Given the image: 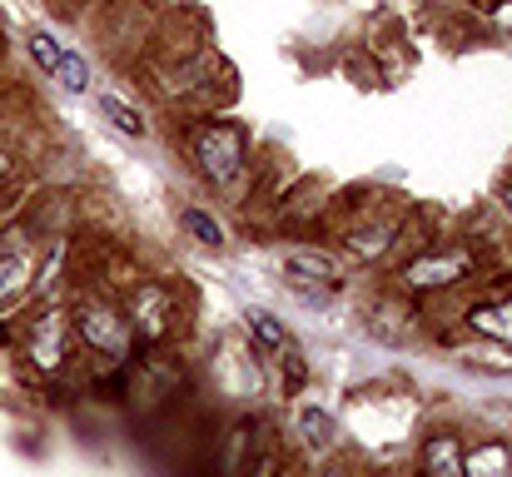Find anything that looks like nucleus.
I'll use <instances>...</instances> for the list:
<instances>
[{"label": "nucleus", "instance_id": "a211bd4d", "mask_svg": "<svg viewBox=\"0 0 512 477\" xmlns=\"http://www.w3.org/2000/svg\"><path fill=\"white\" fill-rule=\"evenodd\" d=\"M0 174H10V159H5V155H0Z\"/></svg>", "mask_w": 512, "mask_h": 477}, {"label": "nucleus", "instance_id": "f257e3e1", "mask_svg": "<svg viewBox=\"0 0 512 477\" xmlns=\"http://www.w3.org/2000/svg\"><path fill=\"white\" fill-rule=\"evenodd\" d=\"M194 159H199L204 179L229 184V179L239 174V164H244L239 130H229V125H204V130H194Z\"/></svg>", "mask_w": 512, "mask_h": 477}, {"label": "nucleus", "instance_id": "6ab92c4d", "mask_svg": "<svg viewBox=\"0 0 512 477\" xmlns=\"http://www.w3.org/2000/svg\"><path fill=\"white\" fill-rule=\"evenodd\" d=\"M324 477H343V473H324Z\"/></svg>", "mask_w": 512, "mask_h": 477}, {"label": "nucleus", "instance_id": "f03ea898", "mask_svg": "<svg viewBox=\"0 0 512 477\" xmlns=\"http://www.w3.org/2000/svg\"><path fill=\"white\" fill-rule=\"evenodd\" d=\"M80 338L95 348V353H105L110 363H120L125 358V348H130V328H125V318L115 314V309H100V304H90V309H80Z\"/></svg>", "mask_w": 512, "mask_h": 477}, {"label": "nucleus", "instance_id": "4468645a", "mask_svg": "<svg viewBox=\"0 0 512 477\" xmlns=\"http://www.w3.org/2000/svg\"><path fill=\"white\" fill-rule=\"evenodd\" d=\"M30 55H35L45 70H55V65H60V45H55L45 30H30Z\"/></svg>", "mask_w": 512, "mask_h": 477}, {"label": "nucleus", "instance_id": "423d86ee", "mask_svg": "<svg viewBox=\"0 0 512 477\" xmlns=\"http://www.w3.org/2000/svg\"><path fill=\"white\" fill-rule=\"evenodd\" d=\"M423 477H463V443L438 433L423 443Z\"/></svg>", "mask_w": 512, "mask_h": 477}, {"label": "nucleus", "instance_id": "0eeeda50", "mask_svg": "<svg viewBox=\"0 0 512 477\" xmlns=\"http://www.w3.org/2000/svg\"><path fill=\"white\" fill-rule=\"evenodd\" d=\"M463 477H512V453L503 443H483L463 453Z\"/></svg>", "mask_w": 512, "mask_h": 477}, {"label": "nucleus", "instance_id": "9d476101", "mask_svg": "<svg viewBox=\"0 0 512 477\" xmlns=\"http://www.w3.org/2000/svg\"><path fill=\"white\" fill-rule=\"evenodd\" d=\"M100 115H105V120H110V125L125 135V140H145V120H140V115H135L125 100H115V95H100Z\"/></svg>", "mask_w": 512, "mask_h": 477}, {"label": "nucleus", "instance_id": "f8f14e48", "mask_svg": "<svg viewBox=\"0 0 512 477\" xmlns=\"http://www.w3.org/2000/svg\"><path fill=\"white\" fill-rule=\"evenodd\" d=\"M55 75H60V85H65L70 95H85V85H90V70H85V60H80L75 50H60V65H55Z\"/></svg>", "mask_w": 512, "mask_h": 477}, {"label": "nucleus", "instance_id": "1a4fd4ad", "mask_svg": "<svg viewBox=\"0 0 512 477\" xmlns=\"http://www.w3.org/2000/svg\"><path fill=\"white\" fill-rule=\"evenodd\" d=\"M25 284H30V259L25 254H0V309L10 299H20Z\"/></svg>", "mask_w": 512, "mask_h": 477}, {"label": "nucleus", "instance_id": "6e6552de", "mask_svg": "<svg viewBox=\"0 0 512 477\" xmlns=\"http://www.w3.org/2000/svg\"><path fill=\"white\" fill-rule=\"evenodd\" d=\"M468 323H473V333H483V338L512 343V299H503V304H478V309L468 314Z\"/></svg>", "mask_w": 512, "mask_h": 477}, {"label": "nucleus", "instance_id": "ddd939ff", "mask_svg": "<svg viewBox=\"0 0 512 477\" xmlns=\"http://www.w3.org/2000/svg\"><path fill=\"white\" fill-rule=\"evenodd\" d=\"M249 328H254V338H259V343H269V348H284V328H279V318H274V314L254 309V314H249Z\"/></svg>", "mask_w": 512, "mask_h": 477}, {"label": "nucleus", "instance_id": "39448f33", "mask_svg": "<svg viewBox=\"0 0 512 477\" xmlns=\"http://www.w3.org/2000/svg\"><path fill=\"white\" fill-rule=\"evenodd\" d=\"M468 274V254H438V259H418V264H408V284L413 289H448V284H458Z\"/></svg>", "mask_w": 512, "mask_h": 477}, {"label": "nucleus", "instance_id": "dca6fc26", "mask_svg": "<svg viewBox=\"0 0 512 477\" xmlns=\"http://www.w3.org/2000/svg\"><path fill=\"white\" fill-rule=\"evenodd\" d=\"M304 433H309L314 443H329V433H334L329 413H319V408H304Z\"/></svg>", "mask_w": 512, "mask_h": 477}, {"label": "nucleus", "instance_id": "7ed1b4c3", "mask_svg": "<svg viewBox=\"0 0 512 477\" xmlns=\"http://www.w3.org/2000/svg\"><path fill=\"white\" fill-rule=\"evenodd\" d=\"M25 348H30V358H35V368H60L65 363V318L60 314H40L30 323V333H25Z\"/></svg>", "mask_w": 512, "mask_h": 477}, {"label": "nucleus", "instance_id": "f3484780", "mask_svg": "<svg viewBox=\"0 0 512 477\" xmlns=\"http://www.w3.org/2000/svg\"><path fill=\"white\" fill-rule=\"evenodd\" d=\"M503 204H508V214H512V184H503Z\"/></svg>", "mask_w": 512, "mask_h": 477}, {"label": "nucleus", "instance_id": "9b49d317", "mask_svg": "<svg viewBox=\"0 0 512 477\" xmlns=\"http://www.w3.org/2000/svg\"><path fill=\"white\" fill-rule=\"evenodd\" d=\"M284 264H289V274H299V279H324V284H334V274H339L334 259H324V254H314V249H294Z\"/></svg>", "mask_w": 512, "mask_h": 477}, {"label": "nucleus", "instance_id": "2eb2a0df", "mask_svg": "<svg viewBox=\"0 0 512 477\" xmlns=\"http://www.w3.org/2000/svg\"><path fill=\"white\" fill-rule=\"evenodd\" d=\"M184 229H189V234H199L204 244H219V239H224V234H219V224H214L209 214H199V209H184Z\"/></svg>", "mask_w": 512, "mask_h": 477}, {"label": "nucleus", "instance_id": "20e7f679", "mask_svg": "<svg viewBox=\"0 0 512 477\" xmlns=\"http://www.w3.org/2000/svg\"><path fill=\"white\" fill-rule=\"evenodd\" d=\"M170 318H174V299L160 284H145V289L135 294V328H140L150 343L170 333Z\"/></svg>", "mask_w": 512, "mask_h": 477}]
</instances>
